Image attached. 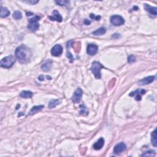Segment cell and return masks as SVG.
<instances>
[{
    "label": "cell",
    "mask_w": 157,
    "mask_h": 157,
    "mask_svg": "<svg viewBox=\"0 0 157 157\" xmlns=\"http://www.w3.org/2000/svg\"><path fill=\"white\" fill-rule=\"evenodd\" d=\"M15 57L21 63H27L30 61L32 56V51L25 45H21L16 49Z\"/></svg>",
    "instance_id": "cell-1"
},
{
    "label": "cell",
    "mask_w": 157,
    "mask_h": 157,
    "mask_svg": "<svg viewBox=\"0 0 157 157\" xmlns=\"http://www.w3.org/2000/svg\"><path fill=\"white\" fill-rule=\"evenodd\" d=\"M103 66L101 65L100 62L98 61H94L92 63V67H91L90 70L92 71L93 74H94L96 78L100 79L101 77V70L103 68Z\"/></svg>",
    "instance_id": "cell-2"
},
{
    "label": "cell",
    "mask_w": 157,
    "mask_h": 157,
    "mask_svg": "<svg viewBox=\"0 0 157 157\" xmlns=\"http://www.w3.org/2000/svg\"><path fill=\"white\" fill-rule=\"evenodd\" d=\"M15 60L16 57L15 56L12 55L6 56V57L1 60V62H0V66L4 67V68H10L13 66L14 63L15 62Z\"/></svg>",
    "instance_id": "cell-3"
},
{
    "label": "cell",
    "mask_w": 157,
    "mask_h": 157,
    "mask_svg": "<svg viewBox=\"0 0 157 157\" xmlns=\"http://www.w3.org/2000/svg\"><path fill=\"white\" fill-rule=\"evenodd\" d=\"M41 19V17L38 15H36L35 17L32 18L28 20L29 24L27 27L29 30L33 32H35L39 28V25L38 23V21Z\"/></svg>",
    "instance_id": "cell-4"
},
{
    "label": "cell",
    "mask_w": 157,
    "mask_h": 157,
    "mask_svg": "<svg viewBox=\"0 0 157 157\" xmlns=\"http://www.w3.org/2000/svg\"><path fill=\"white\" fill-rule=\"evenodd\" d=\"M111 22L115 26H121L125 23V20L120 15H114L111 17Z\"/></svg>",
    "instance_id": "cell-5"
},
{
    "label": "cell",
    "mask_w": 157,
    "mask_h": 157,
    "mask_svg": "<svg viewBox=\"0 0 157 157\" xmlns=\"http://www.w3.org/2000/svg\"><path fill=\"white\" fill-rule=\"evenodd\" d=\"M82 95L83 92L82 90V89L80 88H77L72 96V98H71L72 101L74 103H80L81 101L82 97Z\"/></svg>",
    "instance_id": "cell-6"
},
{
    "label": "cell",
    "mask_w": 157,
    "mask_h": 157,
    "mask_svg": "<svg viewBox=\"0 0 157 157\" xmlns=\"http://www.w3.org/2000/svg\"><path fill=\"white\" fill-rule=\"evenodd\" d=\"M63 47L61 45H55L51 50V54L54 56H59L63 53Z\"/></svg>",
    "instance_id": "cell-7"
},
{
    "label": "cell",
    "mask_w": 157,
    "mask_h": 157,
    "mask_svg": "<svg viewBox=\"0 0 157 157\" xmlns=\"http://www.w3.org/2000/svg\"><path fill=\"white\" fill-rule=\"evenodd\" d=\"M127 149V145L123 142H120L117 144L114 147V152L116 154H119V153L123 152Z\"/></svg>",
    "instance_id": "cell-8"
},
{
    "label": "cell",
    "mask_w": 157,
    "mask_h": 157,
    "mask_svg": "<svg viewBox=\"0 0 157 157\" xmlns=\"http://www.w3.org/2000/svg\"><path fill=\"white\" fill-rule=\"evenodd\" d=\"M146 93V91L144 90H136L134 92L130 93L129 96H134L135 100L136 101H140L141 100V96L143 95Z\"/></svg>",
    "instance_id": "cell-9"
},
{
    "label": "cell",
    "mask_w": 157,
    "mask_h": 157,
    "mask_svg": "<svg viewBox=\"0 0 157 157\" xmlns=\"http://www.w3.org/2000/svg\"><path fill=\"white\" fill-rule=\"evenodd\" d=\"M155 80V76H149L147 77H145L142 79L140 80L138 82V85L140 86H144V85H148L153 82Z\"/></svg>",
    "instance_id": "cell-10"
},
{
    "label": "cell",
    "mask_w": 157,
    "mask_h": 157,
    "mask_svg": "<svg viewBox=\"0 0 157 157\" xmlns=\"http://www.w3.org/2000/svg\"><path fill=\"white\" fill-rule=\"evenodd\" d=\"M98 51V45L95 44H88L87 46V54L90 55H94L95 54H96Z\"/></svg>",
    "instance_id": "cell-11"
},
{
    "label": "cell",
    "mask_w": 157,
    "mask_h": 157,
    "mask_svg": "<svg viewBox=\"0 0 157 157\" xmlns=\"http://www.w3.org/2000/svg\"><path fill=\"white\" fill-rule=\"evenodd\" d=\"M49 18L51 20L56 21L58 22H61L62 20H63L61 15H60V14L56 10H55L54 11H53L52 15L49 16Z\"/></svg>",
    "instance_id": "cell-12"
},
{
    "label": "cell",
    "mask_w": 157,
    "mask_h": 157,
    "mask_svg": "<svg viewBox=\"0 0 157 157\" xmlns=\"http://www.w3.org/2000/svg\"><path fill=\"white\" fill-rule=\"evenodd\" d=\"M104 145V139L103 138H101L98 141H96L95 143L94 144L93 147V149L95 150H98L101 149L103 147Z\"/></svg>",
    "instance_id": "cell-13"
},
{
    "label": "cell",
    "mask_w": 157,
    "mask_h": 157,
    "mask_svg": "<svg viewBox=\"0 0 157 157\" xmlns=\"http://www.w3.org/2000/svg\"><path fill=\"white\" fill-rule=\"evenodd\" d=\"M144 9L146 11L149 12L150 14H152V15H156L157 14V9L156 7H152L150 6L149 4H144Z\"/></svg>",
    "instance_id": "cell-14"
},
{
    "label": "cell",
    "mask_w": 157,
    "mask_h": 157,
    "mask_svg": "<svg viewBox=\"0 0 157 157\" xmlns=\"http://www.w3.org/2000/svg\"><path fill=\"white\" fill-rule=\"evenodd\" d=\"M44 107L43 105H40V106H34L32 107V109H31L30 112H29V115L30 116H33V115L37 114L38 112H39V111L43 110V109Z\"/></svg>",
    "instance_id": "cell-15"
},
{
    "label": "cell",
    "mask_w": 157,
    "mask_h": 157,
    "mask_svg": "<svg viewBox=\"0 0 157 157\" xmlns=\"http://www.w3.org/2000/svg\"><path fill=\"white\" fill-rule=\"evenodd\" d=\"M52 61L51 60H48V61H46L43 64V66H41V68L43 69V71L47 72V71H49L51 67H52Z\"/></svg>",
    "instance_id": "cell-16"
},
{
    "label": "cell",
    "mask_w": 157,
    "mask_h": 157,
    "mask_svg": "<svg viewBox=\"0 0 157 157\" xmlns=\"http://www.w3.org/2000/svg\"><path fill=\"white\" fill-rule=\"evenodd\" d=\"M151 144L154 147H156L157 145V140H156V129H155L154 131L151 133Z\"/></svg>",
    "instance_id": "cell-17"
},
{
    "label": "cell",
    "mask_w": 157,
    "mask_h": 157,
    "mask_svg": "<svg viewBox=\"0 0 157 157\" xmlns=\"http://www.w3.org/2000/svg\"><path fill=\"white\" fill-rule=\"evenodd\" d=\"M10 15V11L6 8H1V12H0V17L1 18L6 17Z\"/></svg>",
    "instance_id": "cell-18"
},
{
    "label": "cell",
    "mask_w": 157,
    "mask_h": 157,
    "mask_svg": "<svg viewBox=\"0 0 157 157\" xmlns=\"http://www.w3.org/2000/svg\"><path fill=\"white\" fill-rule=\"evenodd\" d=\"M33 93L30 91H23L20 93V96L23 98H31Z\"/></svg>",
    "instance_id": "cell-19"
},
{
    "label": "cell",
    "mask_w": 157,
    "mask_h": 157,
    "mask_svg": "<svg viewBox=\"0 0 157 157\" xmlns=\"http://www.w3.org/2000/svg\"><path fill=\"white\" fill-rule=\"evenodd\" d=\"M60 101L59 100H52L49 101L48 106L49 109H53L56 106L60 104Z\"/></svg>",
    "instance_id": "cell-20"
},
{
    "label": "cell",
    "mask_w": 157,
    "mask_h": 157,
    "mask_svg": "<svg viewBox=\"0 0 157 157\" xmlns=\"http://www.w3.org/2000/svg\"><path fill=\"white\" fill-rule=\"evenodd\" d=\"M106 32V30L104 27H101V28L98 29V30L93 32L92 34L95 36H101L103 35V34H104Z\"/></svg>",
    "instance_id": "cell-21"
},
{
    "label": "cell",
    "mask_w": 157,
    "mask_h": 157,
    "mask_svg": "<svg viewBox=\"0 0 157 157\" xmlns=\"http://www.w3.org/2000/svg\"><path fill=\"white\" fill-rule=\"evenodd\" d=\"M55 3L56 4L61 6H68L70 4V1H67V0H63V1H56Z\"/></svg>",
    "instance_id": "cell-22"
},
{
    "label": "cell",
    "mask_w": 157,
    "mask_h": 157,
    "mask_svg": "<svg viewBox=\"0 0 157 157\" xmlns=\"http://www.w3.org/2000/svg\"><path fill=\"white\" fill-rule=\"evenodd\" d=\"M12 17L15 20H20L22 18V14L21 12L19 11H16L14 12Z\"/></svg>",
    "instance_id": "cell-23"
},
{
    "label": "cell",
    "mask_w": 157,
    "mask_h": 157,
    "mask_svg": "<svg viewBox=\"0 0 157 157\" xmlns=\"http://www.w3.org/2000/svg\"><path fill=\"white\" fill-rule=\"evenodd\" d=\"M155 152L154 150H149L147 151H145V153H143L142 155V156H155Z\"/></svg>",
    "instance_id": "cell-24"
},
{
    "label": "cell",
    "mask_w": 157,
    "mask_h": 157,
    "mask_svg": "<svg viewBox=\"0 0 157 157\" xmlns=\"http://www.w3.org/2000/svg\"><path fill=\"white\" fill-rule=\"evenodd\" d=\"M136 61V58L134 55H130L128 58V62L129 63H134L135 61Z\"/></svg>",
    "instance_id": "cell-25"
},
{
    "label": "cell",
    "mask_w": 157,
    "mask_h": 157,
    "mask_svg": "<svg viewBox=\"0 0 157 157\" xmlns=\"http://www.w3.org/2000/svg\"><path fill=\"white\" fill-rule=\"evenodd\" d=\"M90 18L92 19H95L96 20H100V19H101V16H95V14H90Z\"/></svg>",
    "instance_id": "cell-26"
},
{
    "label": "cell",
    "mask_w": 157,
    "mask_h": 157,
    "mask_svg": "<svg viewBox=\"0 0 157 157\" xmlns=\"http://www.w3.org/2000/svg\"><path fill=\"white\" fill-rule=\"evenodd\" d=\"M25 3H28L30 4H35L36 3H38V1H34V0H32V1H25Z\"/></svg>",
    "instance_id": "cell-27"
},
{
    "label": "cell",
    "mask_w": 157,
    "mask_h": 157,
    "mask_svg": "<svg viewBox=\"0 0 157 157\" xmlns=\"http://www.w3.org/2000/svg\"><path fill=\"white\" fill-rule=\"evenodd\" d=\"M112 38H114V39H118V38H120V34H117V33H116L114 34V35L112 36Z\"/></svg>",
    "instance_id": "cell-28"
},
{
    "label": "cell",
    "mask_w": 157,
    "mask_h": 157,
    "mask_svg": "<svg viewBox=\"0 0 157 157\" xmlns=\"http://www.w3.org/2000/svg\"><path fill=\"white\" fill-rule=\"evenodd\" d=\"M38 79H39V81H44V76H43V75H41V76H39V77H38Z\"/></svg>",
    "instance_id": "cell-29"
},
{
    "label": "cell",
    "mask_w": 157,
    "mask_h": 157,
    "mask_svg": "<svg viewBox=\"0 0 157 157\" xmlns=\"http://www.w3.org/2000/svg\"><path fill=\"white\" fill-rule=\"evenodd\" d=\"M84 23H85L86 25H89V24H90V23H91V22H90V21H89V20H87V19H85V21H84Z\"/></svg>",
    "instance_id": "cell-30"
},
{
    "label": "cell",
    "mask_w": 157,
    "mask_h": 157,
    "mask_svg": "<svg viewBox=\"0 0 157 157\" xmlns=\"http://www.w3.org/2000/svg\"><path fill=\"white\" fill-rule=\"evenodd\" d=\"M32 15H33V13H31V12H30V13H29V12H27V16Z\"/></svg>",
    "instance_id": "cell-31"
}]
</instances>
